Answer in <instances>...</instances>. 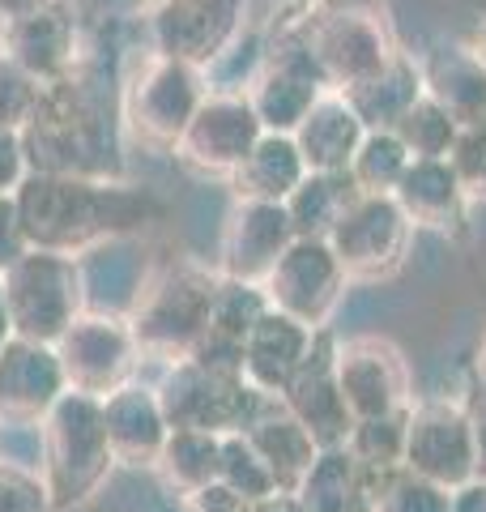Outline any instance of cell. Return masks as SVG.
Here are the masks:
<instances>
[{"label":"cell","mask_w":486,"mask_h":512,"mask_svg":"<svg viewBox=\"0 0 486 512\" xmlns=\"http://www.w3.org/2000/svg\"><path fill=\"white\" fill-rule=\"evenodd\" d=\"M18 222L30 248L81 256L94 244L137 231L158 205L128 184H107L103 175H56L30 171L13 188Z\"/></svg>","instance_id":"6da1fadb"},{"label":"cell","mask_w":486,"mask_h":512,"mask_svg":"<svg viewBox=\"0 0 486 512\" xmlns=\"http://www.w3.org/2000/svg\"><path fill=\"white\" fill-rule=\"evenodd\" d=\"M43 431V461L39 474L52 495V512H64L81 500H90L107 470L116 466L107 427H103V402L90 393L64 389L52 410L39 419Z\"/></svg>","instance_id":"7a4b0ae2"},{"label":"cell","mask_w":486,"mask_h":512,"mask_svg":"<svg viewBox=\"0 0 486 512\" xmlns=\"http://www.w3.org/2000/svg\"><path fill=\"white\" fill-rule=\"evenodd\" d=\"M218 274L209 269L180 261V265H162L158 274L145 278L141 295L128 312V329H133L137 355H154V359H184L197 350L209 308H214V291H218Z\"/></svg>","instance_id":"3957f363"},{"label":"cell","mask_w":486,"mask_h":512,"mask_svg":"<svg viewBox=\"0 0 486 512\" xmlns=\"http://www.w3.org/2000/svg\"><path fill=\"white\" fill-rule=\"evenodd\" d=\"M273 393H261L248 384L243 367L235 363H214L201 355H184L171 363V372L158 384V402L171 427H192V431H243L252 414L269 402Z\"/></svg>","instance_id":"277c9868"},{"label":"cell","mask_w":486,"mask_h":512,"mask_svg":"<svg viewBox=\"0 0 486 512\" xmlns=\"http://www.w3.org/2000/svg\"><path fill=\"white\" fill-rule=\"evenodd\" d=\"M5 303L13 338L56 346L60 333L81 316V274L77 256L52 248H26L5 274Z\"/></svg>","instance_id":"5b68a950"},{"label":"cell","mask_w":486,"mask_h":512,"mask_svg":"<svg viewBox=\"0 0 486 512\" xmlns=\"http://www.w3.org/2000/svg\"><path fill=\"white\" fill-rule=\"evenodd\" d=\"M410 235L414 222L405 218L393 192H359L329 231V244L350 282H376L401 269Z\"/></svg>","instance_id":"8992f818"},{"label":"cell","mask_w":486,"mask_h":512,"mask_svg":"<svg viewBox=\"0 0 486 512\" xmlns=\"http://www.w3.org/2000/svg\"><path fill=\"white\" fill-rule=\"evenodd\" d=\"M303 47L312 52L320 77L333 90H350L380 73L397 56V43L388 35L380 13L371 9H333L307 26Z\"/></svg>","instance_id":"52a82bcc"},{"label":"cell","mask_w":486,"mask_h":512,"mask_svg":"<svg viewBox=\"0 0 486 512\" xmlns=\"http://www.w3.org/2000/svg\"><path fill=\"white\" fill-rule=\"evenodd\" d=\"M346 282L350 278L329 239H295L261 286L269 308L295 316L312 329H324L346 295Z\"/></svg>","instance_id":"ba28073f"},{"label":"cell","mask_w":486,"mask_h":512,"mask_svg":"<svg viewBox=\"0 0 486 512\" xmlns=\"http://www.w3.org/2000/svg\"><path fill=\"white\" fill-rule=\"evenodd\" d=\"M401 466L448 491L465 487L474 478V410L461 402L410 406Z\"/></svg>","instance_id":"9c48e42d"},{"label":"cell","mask_w":486,"mask_h":512,"mask_svg":"<svg viewBox=\"0 0 486 512\" xmlns=\"http://www.w3.org/2000/svg\"><path fill=\"white\" fill-rule=\"evenodd\" d=\"M56 355H60L64 384H69V389L90 393V397H107L133 372L137 342H133V329H128L124 316L86 312L60 333Z\"/></svg>","instance_id":"30bf717a"},{"label":"cell","mask_w":486,"mask_h":512,"mask_svg":"<svg viewBox=\"0 0 486 512\" xmlns=\"http://www.w3.org/2000/svg\"><path fill=\"white\" fill-rule=\"evenodd\" d=\"M265 124L256 120V111L239 94H209L197 107V116L188 120L184 137L175 141L180 163L201 171V175H235L248 150L261 141Z\"/></svg>","instance_id":"8fae6325"},{"label":"cell","mask_w":486,"mask_h":512,"mask_svg":"<svg viewBox=\"0 0 486 512\" xmlns=\"http://www.w3.org/2000/svg\"><path fill=\"white\" fill-rule=\"evenodd\" d=\"M337 380H342L346 406L354 419H376V414L410 410L414 406V384L405 355L388 338H350L337 342Z\"/></svg>","instance_id":"7c38bea8"},{"label":"cell","mask_w":486,"mask_h":512,"mask_svg":"<svg viewBox=\"0 0 486 512\" xmlns=\"http://www.w3.org/2000/svg\"><path fill=\"white\" fill-rule=\"evenodd\" d=\"M282 402L307 431H312V440L320 448L346 444L354 414L346 406L342 380H337V338H333L329 325L316 329L312 350H307V359L299 363V372L290 376Z\"/></svg>","instance_id":"4fadbf2b"},{"label":"cell","mask_w":486,"mask_h":512,"mask_svg":"<svg viewBox=\"0 0 486 512\" xmlns=\"http://www.w3.org/2000/svg\"><path fill=\"white\" fill-rule=\"evenodd\" d=\"M201 103H205V94H201L197 69L184 60L162 56L137 82L133 103H128V120H133L137 133L145 141H154V146H175Z\"/></svg>","instance_id":"5bb4252c"},{"label":"cell","mask_w":486,"mask_h":512,"mask_svg":"<svg viewBox=\"0 0 486 512\" xmlns=\"http://www.w3.org/2000/svg\"><path fill=\"white\" fill-rule=\"evenodd\" d=\"M69 389L56 346L9 338L0 346V423H39Z\"/></svg>","instance_id":"9a60e30c"},{"label":"cell","mask_w":486,"mask_h":512,"mask_svg":"<svg viewBox=\"0 0 486 512\" xmlns=\"http://www.w3.org/2000/svg\"><path fill=\"white\" fill-rule=\"evenodd\" d=\"M290 244H295V227L282 201H239L222 235V274L265 282Z\"/></svg>","instance_id":"2e32d148"},{"label":"cell","mask_w":486,"mask_h":512,"mask_svg":"<svg viewBox=\"0 0 486 512\" xmlns=\"http://www.w3.org/2000/svg\"><path fill=\"white\" fill-rule=\"evenodd\" d=\"M324 90H329V82L320 77L312 52L303 43H295L286 52H273L265 73L256 77V90L248 103L256 111V120L265 124V133H295L299 120L307 116V107Z\"/></svg>","instance_id":"e0dca14e"},{"label":"cell","mask_w":486,"mask_h":512,"mask_svg":"<svg viewBox=\"0 0 486 512\" xmlns=\"http://www.w3.org/2000/svg\"><path fill=\"white\" fill-rule=\"evenodd\" d=\"M235 22L239 0H167L158 18V47L162 56L201 69L226 52V43L235 39Z\"/></svg>","instance_id":"ac0fdd59"},{"label":"cell","mask_w":486,"mask_h":512,"mask_svg":"<svg viewBox=\"0 0 486 512\" xmlns=\"http://www.w3.org/2000/svg\"><path fill=\"white\" fill-rule=\"evenodd\" d=\"M99 402H103V427H107L116 461H124V466H158V453L171 436L158 389L124 380L120 389H111Z\"/></svg>","instance_id":"d6986e66"},{"label":"cell","mask_w":486,"mask_h":512,"mask_svg":"<svg viewBox=\"0 0 486 512\" xmlns=\"http://www.w3.org/2000/svg\"><path fill=\"white\" fill-rule=\"evenodd\" d=\"M393 197L414 227L448 235V239L465 235L469 197H465V188L448 158H414V163L405 167L401 184L393 188Z\"/></svg>","instance_id":"ffe728a7"},{"label":"cell","mask_w":486,"mask_h":512,"mask_svg":"<svg viewBox=\"0 0 486 512\" xmlns=\"http://www.w3.org/2000/svg\"><path fill=\"white\" fill-rule=\"evenodd\" d=\"M312 338H316L312 325H303V320L286 316L278 308H265L261 320L252 325L248 342H243V376H248V384H256L261 393L282 397L290 376L299 372V363L312 350Z\"/></svg>","instance_id":"44dd1931"},{"label":"cell","mask_w":486,"mask_h":512,"mask_svg":"<svg viewBox=\"0 0 486 512\" xmlns=\"http://www.w3.org/2000/svg\"><path fill=\"white\" fill-rule=\"evenodd\" d=\"M290 137H295L307 171H350L354 154L367 137V124L346 103L342 90H324Z\"/></svg>","instance_id":"7402d4cb"},{"label":"cell","mask_w":486,"mask_h":512,"mask_svg":"<svg viewBox=\"0 0 486 512\" xmlns=\"http://www.w3.org/2000/svg\"><path fill=\"white\" fill-rule=\"evenodd\" d=\"M243 436H248L256 453L265 457V466L273 470V478H278V491H299L303 474L312 470V461L320 453L312 431L286 410L282 397H269V402L252 414V423L243 427Z\"/></svg>","instance_id":"603a6c76"},{"label":"cell","mask_w":486,"mask_h":512,"mask_svg":"<svg viewBox=\"0 0 486 512\" xmlns=\"http://www.w3.org/2000/svg\"><path fill=\"white\" fill-rule=\"evenodd\" d=\"M265 308H269V299H265L261 282H243V278L222 274L218 291H214V308H209V320H205V333L192 355L243 367V342H248V333Z\"/></svg>","instance_id":"cb8c5ba5"},{"label":"cell","mask_w":486,"mask_h":512,"mask_svg":"<svg viewBox=\"0 0 486 512\" xmlns=\"http://www.w3.org/2000/svg\"><path fill=\"white\" fill-rule=\"evenodd\" d=\"M427 94L440 103L461 128L486 124V64L474 47H440L423 64Z\"/></svg>","instance_id":"d4e9b609"},{"label":"cell","mask_w":486,"mask_h":512,"mask_svg":"<svg viewBox=\"0 0 486 512\" xmlns=\"http://www.w3.org/2000/svg\"><path fill=\"white\" fill-rule=\"evenodd\" d=\"M303 512H371V474L346 444L320 448L295 491Z\"/></svg>","instance_id":"484cf974"},{"label":"cell","mask_w":486,"mask_h":512,"mask_svg":"<svg viewBox=\"0 0 486 512\" xmlns=\"http://www.w3.org/2000/svg\"><path fill=\"white\" fill-rule=\"evenodd\" d=\"M427 90L423 82V64H414L410 56L397 47V56L384 64L380 73H371L367 82L342 90L346 103L359 111V120L371 128H397V120L405 116V111L414 107V99Z\"/></svg>","instance_id":"4316f807"},{"label":"cell","mask_w":486,"mask_h":512,"mask_svg":"<svg viewBox=\"0 0 486 512\" xmlns=\"http://www.w3.org/2000/svg\"><path fill=\"white\" fill-rule=\"evenodd\" d=\"M307 175V163L290 133H261L248 158L231 175L239 201H286Z\"/></svg>","instance_id":"83f0119b"},{"label":"cell","mask_w":486,"mask_h":512,"mask_svg":"<svg viewBox=\"0 0 486 512\" xmlns=\"http://www.w3.org/2000/svg\"><path fill=\"white\" fill-rule=\"evenodd\" d=\"M354 197H359V184L350 180V171H307L282 205L290 214V227H295V239H329Z\"/></svg>","instance_id":"f1b7e54d"},{"label":"cell","mask_w":486,"mask_h":512,"mask_svg":"<svg viewBox=\"0 0 486 512\" xmlns=\"http://www.w3.org/2000/svg\"><path fill=\"white\" fill-rule=\"evenodd\" d=\"M158 470L167 474V483L192 495L222 478V436L218 431H192V427H171L167 444L158 453Z\"/></svg>","instance_id":"f546056e"},{"label":"cell","mask_w":486,"mask_h":512,"mask_svg":"<svg viewBox=\"0 0 486 512\" xmlns=\"http://www.w3.org/2000/svg\"><path fill=\"white\" fill-rule=\"evenodd\" d=\"M69 47H73V35L56 13L35 9L13 26V60H18L26 73L43 77V82H56V77L69 73Z\"/></svg>","instance_id":"4dcf8cb0"},{"label":"cell","mask_w":486,"mask_h":512,"mask_svg":"<svg viewBox=\"0 0 486 512\" xmlns=\"http://www.w3.org/2000/svg\"><path fill=\"white\" fill-rule=\"evenodd\" d=\"M405 423H410V410L376 414V419H354L350 436H346V448L371 478H380V474L401 466V457H405Z\"/></svg>","instance_id":"1f68e13d"},{"label":"cell","mask_w":486,"mask_h":512,"mask_svg":"<svg viewBox=\"0 0 486 512\" xmlns=\"http://www.w3.org/2000/svg\"><path fill=\"white\" fill-rule=\"evenodd\" d=\"M410 163H414V154L401 146V137L393 128H371L350 163V180L359 184V192H393Z\"/></svg>","instance_id":"d6a6232c"},{"label":"cell","mask_w":486,"mask_h":512,"mask_svg":"<svg viewBox=\"0 0 486 512\" xmlns=\"http://www.w3.org/2000/svg\"><path fill=\"white\" fill-rule=\"evenodd\" d=\"M371 512H452V491L397 466L371 478Z\"/></svg>","instance_id":"836d02e7"},{"label":"cell","mask_w":486,"mask_h":512,"mask_svg":"<svg viewBox=\"0 0 486 512\" xmlns=\"http://www.w3.org/2000/svg\"><path fill=\"white\" fill-rule=\"evenodd\" d=\"M393 133L401 137V146L410 150L414 158H448L452 141H457V133H461V124L452 120L448 111L423 90V94L414 99V107L397 120Z\"/></svg>","instance_id":"e575fe53"},{"label":"cell","mask_w":486,"mask_h":512,"mask_svg":"<svg viewBox=\"0 0 486 512\" xmlns=\"http://www.w3.org/2000/svg\"><path fill=\"white\" fill-rule=\"evenodd\" d=\"M218 483H226L248 504L278 495V478H273V470L265 466V457L256 453L252 440L243 436V431H226L222 436V478Z\"/></svg>","instance_id":"d590c367"},{"label":"cell","mask_w":486,"mask_h":512,"mask_svg":"<svg viewBox=\"0 0 486 512\" xmlns=\"http://www.w3.org/2000/svg\"><path fill=\"white\" fill-rule=\"evenodd\" d=\"M0 512H52L43 474L0 457Z\"/></svg>","instance_id":"8d00e7d4"},{"label":"cell","mask_w":486,"mask_h":512,"mask_svg":"<svg viewBox=\"0 0 486 512\" xmlns=\"http://www.w3.org/2000/svg\"><path fill=\"white\" fill-rule=\"evenodd\" d=\"M448 163L457 171L469 201H486V124H469L457 133L448 150Z\"/></svg>","instance_id":"74e56055"},{"label":"cell","mask_w":486,"mask_h":512,"mask_svg":"<svg viewBox=\"0 0 486 512\" xmlns=\"http://www.w3.org/2000/svg\"><path fill=\"white\" fill-rule=\"evenodd\" d=\"M39 94H43V86L35 73H26L18 60H0V124L22 133L30 111L39 107Z\"/></svg>","instance_id":"f35d334b"},{"label":"cell","mask_w":486,"mask_h":512,"mask_svg":"<svg viewBox=\"0 0 486 512\" xmlns=\"http://www.w3.org/2000/svg\"><path fill=\"white\" fill-rule=\"evenodd\" d=\"M26 235L18 222V205H13V192H0V274L26 252Z\"/></svg>","instance_id":"ab89813d"},{"label":"cell","mask_w":486,"mask_h":512,"mask_svg":"<svg viewBox=\"0 0 486 512\" xmlns=\"http://www.w3.org/2000/svg\"><path fill=\"white\" fill-rule=\"evenodd\" d=\"M26 175V154H22V133L0 124V192H13Z\"/></svg>","instance_id":"60d3db41"},{"label":"cell","mask_w":486,"mask_h":512,"mask_svg":"<svg viewBox=\"0 0 486 512\" xmlns=\"http://www.w3.org/2000/svg\"><path fill=\"white\" fill-rule=\"evenodd\" d=\"M248 508L252 504L243 500V495H235L226 483H209L188 495V512H248Z\"/></svg>","instance_id":"b9f144b4"},{"label":"cell","mask_w":486,"mask_h":512,"mask_svg":"<svg viewBox=\"0 0 486 512\" xmlns=\"http://www.w3.org/2000/svg\"><path fill=\"white\" fill-rule=\"evenodd\" d=\"M452 512H486V478H469L452 491Z\"/></svg>","instance_id":"7bdbcfd3"},{"label":"cell","mask_w":486,"mask_h":512,"mask_svg":"<svg viewBox=\"0 0 486 512\" xmlns=\"http://www.w3.org/2000/svg\"><path fill=\"white\" fill-rule=\"evenodd\" d=\"M474 478H486V402L474 410Z\"/></svg>","instance_id":"ee69618b"},{"label":"cell","mask_w":486,"mask_h":512,"mask_svg":"<svg viewBox=\"0 0 486 512\" xmlns=\"http://www.w3.org/2000/svg\"><path fill=\"white\" fill-rule=\"evenodd\" d=\"M13 338V320H9V303H5V282H0V346Z\"/></svg>","instance_id":"f6af8a7d"},{"label":"cell","mask_w":486,"mask_h":512,"mask_svg":"<svg viewBox=\"0 0 486 512\" xmlns=\"http://www.w3.org/2000/svg\"><path fill=\"white\" fill-rule=\"evenodd\" d=\"M478 384H482V397H486V338L478 346Z\"/></svg>","instance_id":"bcb514c9"},{"label":"cell","mask_w":486,"mask_h":512,"mask_svg":"<svg viewBox=\"0 0 486 512\" xmlns=\"http://www.w3.org/2000/svg\"><path fill=\"white\" fill-rule=\"evenodd\" d=\"M474 52H478V60L486 64V30H482V39H478V47H474Z\"/></svg>","instance_id":"7dc6e473"}]
</instances>
